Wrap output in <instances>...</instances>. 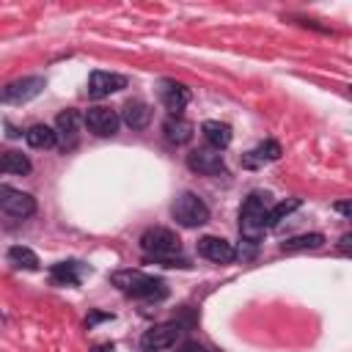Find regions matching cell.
<instances>
[{"label": "cell", "mask_w": 352, "mask_h": 352, "mask_svg": "<svg viewBox=\"0 0 352 352\" xmlns=\"http://www.w3.org/2000/svg\"><path fill=\"white\" fill-rule=\"evenodd\" d=\"M44 91V77L33 74V77H19L8 85L0 88V102L3 104H25L30 99H36Z\"/></svg>", "instance_id": "cell-5"}, {"label": "cell", "mask_w": 352, "mask_h": 352, "mask_svg": "<svg viewBox=\"0 0 352 352\" xmlns=\"http://www.w3.org/2000/svg\"><path fill=\"white\" fill-rule=\"evenodd\" d=\"M187 168L192 173H201V176H223L226 173V162H223V154L217 148H192L187 154Z\"/></svg>", "instance_id": "cell-8"}, {"label": "cell", "mask_w": 352, "mask_h": 352, "mask_svg": "<svg viewBox=\"0 0 352 352\" xmlns=\"http://www.w3.org/2000/svg\"><path fill=\"white\" fill-rule=\"evenodd\" d=\"M121 118H124V124L132 126V129H146L148 121H151V107H148L143 99H129V102L124 104V110H121Z\"/></svg>", "instance_id": "cell-14"}, {"label": "cell", "mask_w": 352, "mask_h": 352, "mask_svg": "<svg viewBox=\"0 0 352 352\" xmlns=\"http://www.w3.org/2000/svg\"><path fill=\"white\" fill-rule=\"evenodd\" d=\"M110 280H113V286H118L124 294L138 297V300H160V297H165V292H168L160 278L146 275V272H140V270H118V272L110 275Z\"/></svg>", "instance_id": "cell-2"}, {"label": "cell", "mask_w": 352, "mask_h": 352, "mask_svg": "<svg viewBox=\"0 0 352 352\" xmlns=\"http://www.w3.org/2000/svg\"><path fill=\"white\" fill-rule=\"evenodd\" d=\"M140 250L146 256L162 261L165 267H187L184 258H176V253L182 250V242H179V236L170 228H162V226L146 228L140 234Z\"/></svg>", "instance_id": "cell-1"}, {"label": "cell", "mask_w": 352, "mask_h": 352, "mask_svg": "<svg viewBox=\"0 0 352 352\" xmlns=\"http://www.w3.org/2000/svg\"><path fill=\"white\" fill-rule=\"evenodd\" d=\"M198 253H201L204 258L214 261V264H228V261L236 258L234 245H231L228 239H223V236H201V239H198Z\"/></svg>", "instance_id": "cell-12"}, {"label": "cell", "mask_w": 352, "mask_h": 352, "mask_svg": "<svg viewBox=\"0 0 352 352\" xmlns=\"http://www.w3.org/2000/svg\"><path fill=\"white\" fill-rule=\"evenodd\" d=\"M170 214H173V220H176L179 226H184V228H198V226H204V223L209 220V206L204 204L201 195H195V192L187 190V192H182V195L173 201Z\"/></svg>", "instance_id": "cell-4"}, {"label": "cell", "mask_w": 352, "mask_h": 352, "mask_svg": "<svg viewBox=\"0 0 352 352\" xmlns=\"http://www.w3.org/2000/svg\"><path fill=\"white\" fill-rule=\"evenodd\" d=\"M0 173H30V160L22 151H0Z\"/></svg>", "instance_id": "cell-20"}, {"label": "cell", "mask_w": 352, "mask_h": 352, "mask_svg": "<svg viewBox=\"0 0 352 352\" xmlns=\"http://www.w3.org/2000/svg\"><path fill=\"white\" fill-rule=\"evenodd\" d=\"M50 278L55 286H77L82 278V267H80V261H58V264H52Z\"/></svg>", "instance_id": "cell-16"}, {"label": "cell", "mask_w": 352, "mask_h": 352, "mask_svg": "<svg viewBox=\"0 0 352 352\" xmlns=\"http://www.w3.org/2000/svg\"><path fill=\"white\" fill-rule=\"evenodd\" d=\"M201 132H204L209 148H217V151H220V148H226V146L231 143V126H228V124H220V121H204Z\"/></svg>", "instance_id": "cell-17"}, {"label": "cell", "mask_w": 352, "mask_h": 352, "mask_svg": "<svg viewBox=\"0 0 352 352\" xmlns=\"http://www.w3.org/2000/svg\"><path fill=\"white\" fill-rule=\"evenodd\" d=\"M264 217H267V201L261 192L248 195V201L239 209V234L245 236V242H256L267 228H264Z\"/></svg>", "instance_id": "cell-3"}, {"label": "cell", "mask_w": 352, "mask_h": 352, "mask_svg": "<svg viewBox=\"0 0 352 352\" xmlns=\"http://www.w3.org/2000/svg\"><path fill=\"white\" fill-rule=\"evenodd\" d=\"M25 140H28L30 148H52V146L58 143V135H55V129L47 126V124H33V126L25 132Z\"/></svg>", "instance_id": "cell-18"}, {"label": "cell", "mask_w": 352, "mask_h": 352, "mask_svg": "<svg viewBox=\"0 0 352 352\" xmlns=\"http://www.w3.org/2000/svg\"><path fill=\"white\" fill-rule=\"evenodd\" d=\"M126 88V77L124 74H116V72H94L88 77V96L91 99H104L116 91Z\"/></svg>", "instance_id": "cell-10"}, {"label": "cell", "mask_w": 352, "mask_h": 352, "mask_svg": "<svg viewBox=\"0 0 352 352\" xmlns=\"http://www.w3.org/2000/svg\"><path fill=\"white\" fill-rule=\"evenodd\" d=\"M0 212H6L8 217H30L36 212V198L16 190V187H8V184H0Z\"/></svg>", "instance_id": "cell-6"}, {"label": "cell", "mask_w": 352, "mask_h": 352, "mask_svg": "<svg viewBox=\"0 0 352 352\" xmlns=\"http://www.w3.org/2000/svg\"><path fill=\"white\" fill-rule=\"evenodd\" d=\"M102 319H113V314H91V316H88V319H85V324H88V327H91V324H94V322H102Z\"/></svg>", "instance_id": "cell-25"}, {"label": "cell", "mask_w": 352, "mask_h": 352, "mask_svg": "<svg viewBox=\"0 0 352 352\" xmlns=\"http://www.w3.org/2000/svg\"><path fill=\"white\" fill-rule=\"evenodd\" d=\"M179 336H182V324H179V322L154 324L151 330H146V333H143V338H140V346H143L146 352H160V349H168V346H173V344L179 341Z\"/></svg>", "instance_id": "cell-9"}, {"label": "cell", "mask_w": 352, "mask_h": 352, "mask_svg": "<svg viewBox=\"0 0 352 352\" xmlns=\"http://www.w3.org/2000/svg\"><path fill=\"white\" fill-rule=\"evenodd\" d=\"M8 261L14 267H19V270H38V256L25 245H14L8 250Z\"/></svg>", "instance_id": "cell-23"}, {"label": "cell", "mask_w": 352, "mask_h": 352, "mask_svg": "<svg viewBox=\"0 0 352 352\" xmlns=\"http://www.w3.org/2000/svg\"><path fill=\"white\" fill-rule=\"evenodd\" d=\"M104 349H110V346H96V349H94V352H104Z\"/></svg>", "instance_id": "cell-27"}, {"label": "cell", "mask_w": 352, "mask_h": 352, "mask_svg": "<svg viewBox=\"0 0 352 352\" xmlns=\"http://www.w3.org/2000/svg\"><path fill=\"white\" fill-rule=\"evenodd\" d=\"M82 124L96 135V138H110L118 132V124H121V116L104 104H94L85 110L82 116Z\"/></svg>", "instance_id": "cell-7"}, {"label": "cell", "mask_w": 352, "mask_h": 352, "mask_svg": "<svg viewBox=\"0 0 352 352\" xmlns=\"http://www.w3.org/2000/svg\"><path fill=\"white\" fill-rule=\"evenodd\" d=\"M322 245H324V236L314 231V234H300V236L286 239L283 242V250H289V253H294V250H316Z\"/></svg>", "instance_id": "cell-22"}, {"label": "cell", "mask_w": 352, "mask_h": 352, "mask_svg": "<svg viewBox=\"0 0 352 352\" xmlns=\"http://www.w3.org/2000/svg\"><path fill=\"white\" fill-rule=\"evenodd\" d=\"M346 248H349V234H344V236H341V250L346 253Z\"/></svg>", "instance_id": "cell-26"}, {"label": "cell", "mask_w": 352, "mask_h": 352, "mask_svg": "<svg viewBox=\"0 0 352 352\" xmlns=\"http://www.w3.org/2000/svg\"><path fill=\"white\" fill-rule=\"evenodd\" d=\"M294 209H300V198H286L280 204H275L272 209H267V217H264V228H275L280 220H286Z\"/></svg>", "instance_id": "cell-21"}, {"label": "cell", "mask_w": 352, "mask_h": 352, "mask_svg": "<svg viewBox=\"0 0 352 352\" xmlns=\"http://www.w3.org/2000/svg\"><path fill=\"white\" fill-rule=\"evenodd\" d=\"M278 157H280V146H278L275 140H264L258 148H253V151H248V154L242 157V165L256 168V165H261V162H272V160H278Z\"/></svg>", "instance_id": "cell-19"}, {"label": "cell", "mask_w": 352, "mask_h": 352, "mask_svg": "<svg viewBox=\"0 0 352 352\" xmlns=\"http://www.w3.org/2000/svg\"><path fill=\"white\" fill-rule=\"evenodd\" d=\"M80 124H82V116H80L77 110H63V113L55 118V135L60 138V143H63V146L77 140Z\"/></svg>", "instance_id": "cell-15"}, {"label": "cell", "mask_w": 352, "mask_h": 352, "mask_svg": "<svg viewBox=\"0 0 352 352\" xmlns=\"http://www.w3.org/2000/svg\"><path fill=\"white\" fill-rule=\"evenodd\" d=\"M160 102L170 110V116H179L190 104V88L176 80H160Z\"/></svg>", "instance_id": "cell-11"}, {"label": "cell", "mask_w": 352, "mask_h": 352, "mask_svg": "<svg viewBox=\"0 0 352 352\" xmlns=\"http://www.w3.org/2000/svg\"><path fill=\"white\" fill-rule=\"evenodd\" d=\"M176 352H206V349H204L198 341H184V344H182Z\"/></svg>", "instance_id": "cell-24"}, {"label": "cell", "mask_w": 352, "mask_h": 352, "mask_svg": "<svg viewBox=\"0 0 352 352\" xmlns=\"http://www.w3.org/2000/svg\"><path fill=\"white\" fill-rule=\"evenodd\" d=\"M162 135H165L168 143L184 146V143L192 140V124L187 118H182V116H168L165 124H162Z\"/></svg>", "instance_id": "cell-13"}]
</instances>
